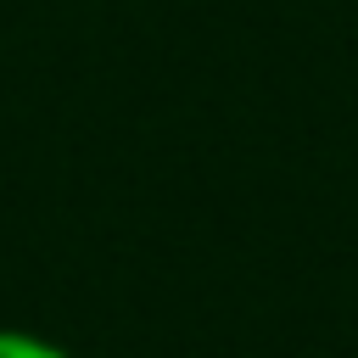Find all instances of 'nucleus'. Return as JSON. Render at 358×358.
I'll list each match as a JSON object with an SVG mask.
<instances>
[{
	"label": "nucleus",
	"mask_w": 358,
	"mask_h": 358,
	"mask_svg": "<svg viewBox=\"0 0 358 358\" xmlns=\"http://www.w3.org/2000/svg\"><path fill=\"white\" fill-rule=\"evenodd\" d=\"M0 358H67V347L50 341V336H39V330L0 324Z\"/></svg>",
	"instance_id": "obj_1"
}]
</instances>
